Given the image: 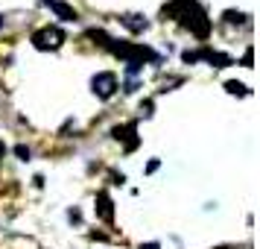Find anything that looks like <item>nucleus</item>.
<instances>
[{
    "label": "nucleus",
    "mask_w": 260,
    "mask_h": 249,
    "mask_svg": "<svg viewBox=\"0 0 260 249\" xmlns=\"http://www.w3.org/2000/svg\"><path fill=\"white\" fill-rule=\"evenodd\" d=\"M108 50L120 56V59H126V65H143V62H161V56L155 53V50L143 47V44H129V41H108Z\"/></svg>",
    "instance_id": "f257e3e1"
},
{
    "label": "nucleus",
    "mask_w": 260,
    "mask_h": 249,
    "mask_svg": "<svg viewBox=\"0 0 260 249\" xmlns=\"http://www.w3.org/2000/svg\"><path fill=\"white\" fill-rule=\"evenodd\" d=\"M181 24L187 26L196 38H208V33H211V18L205 15V9H202L199 3H193L187 12L181 15Z\"/></svg>",
    "instance_id": "f03ea898"
},
{
    "label": "nucleus",
    "mask_w": 260,
    "mask_h": 249,
    "mask_svg": "<svg viewBox=\"0 0 260 249\" xmlns=\"http://www.w3.org/2000/svg\"><path fill=\"white\" fill-rule=\"evenodd\" d=\"M117 73H111V71H103V73H96L94 79H91V91H94L100 100H111V97L117 94Z\"/></svg>",
    "instance_id": "7ed1b4c3"
},
{
    "label": "nucleus",
    "mask_w": 260,
    "mask_h": 249,
    "mask_svg": "<svg viewBox=\"0 0 260 249\" xmlns=\"http://www.w3.org/2000/svg\"><path fill=\"white\" fill-rule=\"evenodd\" d=\"M32 44H36V50H59L64 44V33L59 26H44L32 36Z\"/></svg>",
    "instance_id": "20e7f679"
},
{
    "label": "nucleus",
    "mask_w": 260,
    "mask_h": 249,
    "mask_svg": "<svg viewBox=\"0 0 260 249\" xmlns=\"http://www.w3.org/2000/svg\"><path fill=\"white\" fill-rule=\"evenodd\" d=\"M138 123H123V126H114L111 129V135L117 138V141H126V150H135L138 147Z\"/></svg>",
    "instance_id": "39448f33"
},
{
    "label": "nucleus",
    "mask_w": 260,
    "mask_h": 249,
    "mask_svg": "<svg viewBox=\"0 0 260 249\" xmlns=\"http://www.w3.org/2000/svg\"><path fill=\"white\" fill-rule=\"evenodd\" d=\"M96 217H100V220H106V223H111V220H114V205H111V197H108L106 190H100V193H96Z\"/></svg>",
    "instance_id": "423d86ee"
},
{
    "label": "nucleus",
    "mask_w": 260,
    "mask_h": 249,
    "mask_svg": "<svg viewBox=\"0 0 260 249\" xmlns=\"http://www.w3.org/2000/svg\"><path fill=\"white\" fill-rule=\"evenodd\" d=\"M120 24L126 26L129 33H143V30L149 26V21H146L143 15H120Z\"/></svg>",
    "instance_id": "0eeeda50"
},
{
    "label": "nucleus",
    "mask_w": 260,
    "mask_h": 249,
    "mask_svg": "<svg viewBox=\"0 0 260 249\" xmlns=\"http://www.w3.org/2000/svg\"><path fill=\"white\" fill-rule=\"evenodd\" d=\"M193 3H196V0H176V3L164 6V21H167V18H181V15L187 12Z\"/></svg>",
    "instance_id": "6e6552de"
},
{
    "label": "nucleus",
    "mask_w": 260,
    "mask_h": 249,
    "mask_svg": "<svg viewBox=\"0 0 260 249\" xmlns=\"http://www.w3.org/2000/svg\"><path fill=\"white\" fill-rule=\"evenodd\" d=\"M50 9L59 15L61 21H76V18H79V15H76V9H73V6H68V3H61V0H53V3H50Z\"/></svg>",
    "instance_id": "1a4fd4ad"
},
{
    "label": "nucleus",
    "mask_w": 260,
    "mask_h": 249,
    "mask_svg": "<svg viewBox=\"0 0 260 249\" xmlns=\"http://www.w3.org/2000/svg\"><path fill=\"white\" fill-rule=\"evenodd\" d=\"M225 91H228V94H237V97H246V94H248V88H246L243 82H237V79L225 82Z\"/></svg>",
    "instance_id": "9d476101"
},
{
    "label": "nucleus",
    "mask_w": 260,
    "mask_h": 249,
    "mask_svg": "<svg viewBox=\"0 0 260 249\" xmlns=\"http://www.w3.org/2000/svg\"><path fill=\"white\" fill-rule=\"evenodd\" d=\"M88 38H94L100 47H108V41H111V38H108V33H103V30H88Z\"/></svg>",
    "instance_id": "9b49d317"
},
{
    "label": "nucleus",
    "mask_w": 260,
    "mask_h": 249,
    "mask_svg": "<svg viewBox=\"0 0 260 249\" xmlns=\"http://www.w3.org/2000/svg\"><path fill=\"white\" fill-rule=\"evenodd\" d=\"M225 21H228V24H246V15L243 12H225Z\"/></svg>",
    "instance_id": "f8f14e48"
},
{
    "label": "nucleus",
    "mask_w": 260,
    "mask_h": 249,
    "mask_svg": "<svg viewBox=\"0 0 260 249\" xmlns=\"http://www.w3.org/2000/svg\"><path fill=\"white\" fill-rule=\"evenodd\" d=\"M15 155H18V158H24V161H26V158H29L32 153H29V147H24V144H18V147H15Z\"/></svg>",
    "instance_id": "ddd939ff"
},
{
    "label": "nucleus",
    "mask_w": 260,
    "mask_h": 249,
    "mask_svg": "<svg viewBox=\"0 0 260 249\" xmlns=\"http://www.w3.org/2000/svg\"><path fill=\"white\" fill-rule=\"evenodd\" d=\"M251 59H254V50L248 47L246 53H243V68H251Z\"/></svg>",
    "instance_id": "4468645a"
},
{
    "label": "nucleus",
    "mask_w": 260,
    "mask_h": 249,
    "mask_svg": "<svg viewBox=\"0 0 260 249\" xmlns=\"http://www.w3.org/2000/svg\"><path fill=\"white\" fill-rule=\"evenodd\" d=\"M141 115H143V118H149V115H152V100H146V103L141 106Z\"/></svg>",
    "instance_id": "2eb2a0df"
},
{
    "label": "nucleus",
    "mask_w": 260,
    "mask_h": 249,
    "mask_svg": "<svg viewBox=\"0 0 260 249\" xmlns=\"http://www.w3.org/2000/svg\"><path fill=\"white\" fill-rule=\"evenodd\" d=\"M3 155H6V144L0 141V161H3Z\"/></svg>",
    "instance_id": "dca6fc26"
},
{
    "label": "nucleus",
    "mask_w": 260,
    "mask_h": 249,
    "mask_svg": "<svg viewBox=\"0 0 260 249\" xmlns=\"http://www.w3.org/2000/svg\"><path fill=\"white\" fill-rule=\"evenodd\" d=\"M141 249H161V246H158V243H143Z\"/></svg>",
    "instance_id": "f3484780"
},
{
    "label": "nucleus",
    "mask_w": 260,
    "mask_h": 249,
    "mask_svg": "<svg viewBox=\"0 0 260 249\" xmlns=\"http://www.w3.org/2000/svg\"><path fill=\"white\" fill-rule=\"evenodd\" d=\"M3 24H6V18H3V15H0V30H3Z\"/></svg>",
    "instance_id": "a211bd4d"
},
{
    "label": "nucleus",
    "mask_w": 260,
    "mask_h": 249,
    "mask_svg": "<svg viewBox=\"0 0 260 249\" xmlns=\"http://www.w3.org/2000/svg\"><path fill=\"white\" fill-rule=\"evenodd\" d=\"M44 3H47V6H50V3H53V0H44Z\"/></svg>",
    "instance_id": "6ab92c4d"
}]
</instances>
